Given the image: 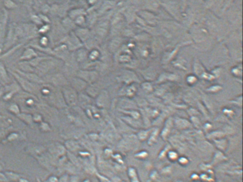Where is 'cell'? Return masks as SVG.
<instances>
[{
	"mask_svg": "<svg viewBox=\"0 0 243 182\" xmlns=\"http://www.w3.org/2000/svg\"><path fill=\"white\" fill-rule=\"evenodd\" d=\"M0 117H1V116H0Z\"/></svg>",
	"mask_w": 243,
	"mask_h": 182,
	"instance_id": "30bf717a",
	"label": "cell"
},
{
	"mask_svg": "<svg viewBox=\"0 0 243 182\" xmlns=\"http://www.w3.org/2000/svg\"><path fill=\"white\" fill-rule=\"evenodd\" d=\"M34 56H37V54H36V52L32 49H27L24 51V53L23 54L21 59L32 58V57H34Z\"/></svg>",
	"mask_w": 243,
	"mask_h": 182,
	"instance_id": "6da1fadb",
	"label": "cell"
},
{
	"mask_svg": "<svg viewBox=\"0 0 243 182\" xmlns=\"http://www.w3.org/2000/svg\"><path fill=\"white\" fill-rule=\"evenodd\" d=\"M70 182H77V179L76 178V177H72V178L71 179Z\"/></svg>",
	"mask_w": 243,
	"mask_h": 182,
	"instance_id": "ba28073f",
	"label": "cell"
},
{
	"mask_svg": "<svg viewBox=\"0 0 243 182\" xmlns=\"http://www.w3.org/2000/svg\"><path fill=\"white\" fill-rule=\"evenodd\" d=\"M48 182H58V180H57L56 177H51V178H50L49 179Z\"/></svg>",
	"mask_w": 243,
	"mask_h": 182,
	"instance_id": "52a82bcc",
	"label": "cell"
},
{
	"mask_svg": "<svg viewBox=\"0 0 243 182\" xmlns=\"http://www.w3.org/2000/svg\"><path fill=\"white\" fill-rule=\"evenodd\" d=\"M66 145L71 150H74V148H76V144L73 142H67L66 143Z\"/></svg>",
	"mask_w": 243,
	"mask_h": 182,
	"instance_id": "277c9868",
	"label": "cell"
},
{
	"mask_svg": "<svg viewBox=\"0 0 243 182\" xmlns=\"http://www.w3.org/2000/svg\"><path fill=\"white\" fill-rule=\"evenodd\" d=\"M58 182H67V176H63L60 179H59V181Z\"/></svg>",
	"mask_w": 243,
	"mask_h": 182,
	"instance_id": "8992f818",
	"label": "cell"
},
{
	"mask_svg": "<svg viewBox=\"0 0 243 182\" xmlns=\"http://www.w3.org/2000/svg\"><path fill=\"white\" fill-rule=\"evenodd\" d=\"M10 110L14 112H19V107L16 106V105H13L10 107Z\"/></svg>",
	"mask_w": 243,
	"mask_h": 182,
	"instance_id": "5b68a950",
	"label": "cell"
},
{
	"mask_svg": "<svg viewBox=\"0 0 243 182\" xmlns=\"http://www.w3.org/2000/svg\"><path fill=\"white\" fill-rule=\"evenodd\" d=\"M2 91L0 90V95H2Z\"/></svg>",
	"mask_w": 243,
	"mask_h": 182,
	"instance_id": "9c48e42d",
	"label": "cell"
},
{
	"mask_svg": "<svg viewBox=\"0 0 243 182\" xmlns=\"http://www.w3.org/2000/svg\"><path fill=\"white\" fill-rule=\"evenodd\" d=\"M4 4L7 9H14L16 7V4L12 1V0H3Z\"/></svg>",
	"mask_w": 243,
	"mask_h": 182,
	"instance_id": "3957f363",
	"label": "cell"
},
{
	"mask_svg": "<svg viewBox=\"0 0 243 182\" xmlns=\"http://www.w3.org/2000/svg\"><path fill=\"white\" fill-rule=\"evenodd\" d=\"M0 77L4 79V80H8V76H7L5 68H4V65L2 63H0Z\"/></svg>",
	"mask_w": 243,
	"mask_h": 182,
	"instance_id": "7a4b0ae2",
	"label": "cell"
}]
</instances>
